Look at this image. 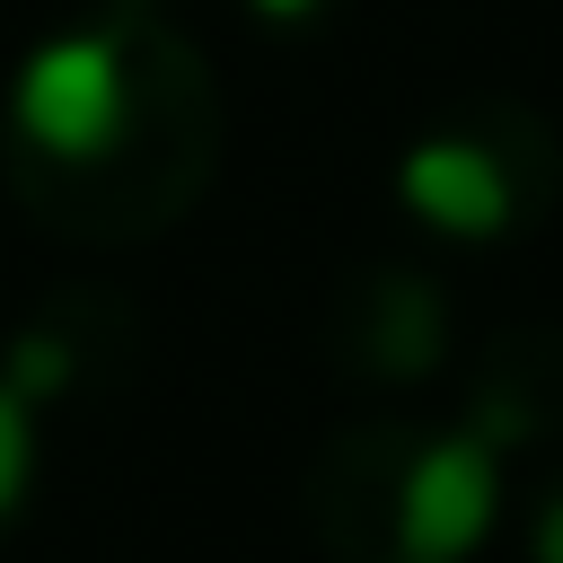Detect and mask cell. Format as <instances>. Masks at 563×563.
Wrapping results in <instances>:
<instances>
[{"instance_id":"cell-1","label":"cell","mask_w":563,"mask_h":563,"mask_svg":"<svg viewBox=\"0 0 563 563\" xmlns=\"http://www.w3.org/2000/svg\"><path fill=\"white\" fill-rule=\"evenodd\" d=\"M0 141L26 211L79 238H141L202 194L220 97L158 9H88L18 62Z\"/></svg>"},{"instance_id":"cell-2","label":"cell","mask_w":563,"mask_h":563,"mask_svg":"<svg viewBox=\"0 0 563 563\" xmlns=\"http://www.w3.org/2000/svg\"><path fill=\"white\" fill-rule=\"evenodd\" d=\"M396 185H405V202L431 229H449V238H501V229H519L554 194V132L528 106L493 97V106L422 132L405 150Z\"/></svg>"},{"instance_id":"cell-5","label":"cell","mask_w":563,"mask_h":563,"mask_svg":"<svg viewBox=\"0 0 563 563\" xmlns=\"http://www.w3.org/2000/svg\"><path fill=\"white\" fill-rule=\"evenodd\" d=\"M88 9H158V0H88Z\"/></svg>"},{"instance_id":"cell-4","label":"cell","mask_w":563,"mask_h":563,"mask_svg":"<svg viewBox=\"0 0 563 563\" xmlns=\"http://www.w3.org/2000/svg\"><path fill=\"white\" fill-rule=\"evenodd\" d=\"M246 9H255L264 26H308V18H325L334 0H246Z\"/></svg>"},{"instance_id":"cell-3","label":"cell","mask_w":563,"mask_h":563,"mask_svg":"<svg viewBox=\"0 0 563 563\" xmlns=\"http://www.w3.org/2000/svg\"><path fill=\"white\" fill-rule=\"evenodd\" d=\"M484 510H493V457H484V440H440V449H422L413 475H405L396 545H405L413 563H440V554H457V545L484 528Z\"/></svg>"}]
</instances>
